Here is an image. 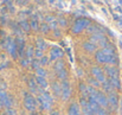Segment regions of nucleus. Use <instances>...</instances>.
<instances>
[{
	"label": "nucleus",
	"instance_id": "20e7f679",
	"mask_svg": "<svg viewBox=\"0 0 122 115\" xmlns=\"http://www.w3.org/2000/svg\"><path fill=\"white\" fill-rule=\"evenodd\" d=\"M88 25H89V21L86 20V19H78L76 23H75V25H74V27H72V31L76 33H78V32H81L82 30H84L85 27H88Z\"/></svg>",
	"mask_w": 122,
	"mask_h": 115
},
{
	"label": "nucleus",
	"instance_id": "a211bd4d",
	"mask_svg": "<svg viewBox=\"0 0 122 115\" xmlns=\"http://www.w3.org/2000/svg\"><path fill=\"white\" fill-rule=\"evenodd\" d=\"M37 77L45 78V77H46V71H45L43 68H38V69H37Z\"/></svg>",
	"mask_w": 122,
	"mask_h": 115
},
{
	"label": "nucleus",
	"instance_id": "6ab92c4d",
	"mask_svg": "<svg viewBox=\"0 0 122 115\" xmlns=\"http://www.w3.org/2000/svg\"><path fill=\"white\" fill-rule=\"evenodd\" d=\"M89 82H90L91 85H95V87H98V85H100V82H98L97 79H90Z\"/></svg>",
	"mask_w": 122,
	"mask_h": 115
},
{
	"label": "nucleus",
	"instance_id": "5701e85b",
	"mask_svg": "<svg viewBox=\"0 0 122 115\" xmlns=\"http://www.w3.org/2000/svg\"><path fill=\"white\" fill-rule=\"evenodd\" d=\"M32 52H33V49H32V47H30V49H29V53H27V56H29V57H30V56H32Z\"/></svg>",
	"mask_w": 122,
	"mask_h": 115
},
{
	"label": "nucleus",
	"instance_id": "4be33fe9",
	"mask_svg": "<svg viewBox=\"0 0 122 115\" xmlns=\"http://www.w3.org/2000/svg\"><path fill=\"white\" fill-rule=\"evenodd\" d=\"M47 61H49V59H47L46 57H43V58H41V64H47Z\"/></svg>",
	"mask_w": 122,
	"mask_h": 115
},
{
	"label": "nucleus",
	"instance_id": "4468645a",
	"mask_svg": "<svg viewBox=\"0 0 122 115\" xmlns=\"http://www.w3.org/2000/svg\"><path fill=\"white\" fill-rule=\"evenodd\" d=\"M109 83L112 84L113 88H120V81L117 77H114V78H110L109 79Z\"/></svg>",
	"mask_w": 122,
	"mask_h": 115
},
{
	"label": "nucleus",
	"instance_id": "b1692460",
	"mask_svg": "<svg viewBox=\"0 0 122 115\" xmlns=\"http://www.w3.org/2000/svg\"><path fill=\"white\" fill-rule=\"evenodd\" d=\"M78 75H80V76H82V75H83V74H82V70H78Z\"/></svg>",
	"mask_w": 122,
	"mask_h": 115
},
{
	"label": "nucleus",
	"instance_id": "ddd939ff",
	"mask_svg": "<svg viewBox=\"0 0 122 115\" xmlns=\"http://www.w3.org/2000/svg\"><path fill=\"white\" fill-rule=\"evenodd\" d=\"M108 102H109L112 106H114V107H115V106L117 105V97H116L114 94H110V95L108 96Z\"/></svg>",
	"mask_w": 122,
	"mask_h": 115
},
{
	"label": "nucleus",
	"instance_id": "f3484780",
	"mask_svg": "<svg viewBox=\"0 0 122 115\" xmlns=\"http://www.w3.org/2000/svg\"><path fill=\"white\" fill-rule=\"evenodd\" d=\"M55 69H56L57 71L64 70V62H63V61H59V62H57V63H56V65H55Z\"/></svg>",
	"mask_w": 122,
	"mask_h": 115
},
{
	"label": "nucleus",
	"instance_id": "f257e3e1",
	"mask_svg": "<svg viewBox=\"0 0 122 115\" xmlns=\"http://www.w3.org/2000/svg\"><path fill=\"white\" fill-rule=\"evenodd\" d=\"M88 90H90V99H91V101L96 102L101 108H104V107H107V106L109 105L108 97H106L102 93L96 91V90H94V89L90 88V87H88Z\"/></svg>",
	"mask_w": 122,
	"mask_h": 115
},
{
	"label": "nucleus",
	"instance_id": "39448f33",
	"mask_svg": "<svg viewBox=\"0 0 122 115\" xmlns=\"http://www.w3.org/2000/svg\"><path fill=\"white\" fill-rule=\"evenodd\" d=\"M70 94H71V89H70V84H69V82L65 79V81H63L62 82V99L65 101V100H68L69 99V96H70Z\"/></svg>",
	"mask_w": 122,
	"mask_h": 115
},
{
	"label": "nucleus",
	"instance_id": "aec40b11",
	"mask_svg": "<svg viewBox=\"0 0 122 115\" xmlns=\"http://www.w3.org/2000/svg\"><path fill=\"white\" fill-rule=\"evenodd\" d=\"M36 57L43 58V51H41V50H37V51H36Z\"/></svg>",
	"mask_w": 122,
	"mask_h": 115
},
{
	"label": "nucleus",
	"instance_id": "9b49d317",
	"mask_svg": "<svg viewBox=\"0 0 122 115\" xmlns=\"http://www.w3.org/2000/svg\"><path fill=\"white\" fill-rule=\"evenodd\" d=\"M102 52H103L104 55H107V56H109V57H114V56H115V52H114V49H113V47H109V46H107V47H104V49H102Z\"/></svg>",
	"mask_w": 122,
	"mask_h": 115
},
{
	"label": "nucleus",
	"instance_id": "6e6552de",
	"mask_svg": "<svg viewBox=\"0 0 122 115\" xmlns=\"http://www.w3.org/2000/svg\"><path fill=\"white\" fill-rule=\"evenodd\" d=\"M106 73H107V75L110 77V78H114V77H117V69L115 68V67H106Z\"/></svg>",
	"mask_w": 122,
	"mask_h": 115
},
{
	"label": "nucleus",
	"instance_id": "f03ea898",
	"mask_svg": "<svg viewBox=\"0 0 122 115\" xmlns=\"http://www.w3.org/2000/svg\"><path fill=\"white\" fill-rule=\"evenodd\" d=\"M95 56H96V61H97L98 63H110V64H116V61H117L115 56H114V57H109V56L104 55V53L102 52V50L97 51Z\"/></svg>",
	"mask_w": 122,
	"mask_h": 115
},
{
	"label": "nucleus",
	"instance_id": "1a4fd4ad",
	"mask_svg": "<svg viewBox=\"0 0 122 115\" xmlns=\"http://www.w3.org/2000/svg\"><path fill=\"white\" fill-rule=\"evenodd\" d=\"M69 115H81V109H80L78 105L72 103L69 107Z\"/></svg>",
	"mask_w": 122,
	"mask_h": 115
},
{
	"label": "nucleus",
	"instance_id": "f8f14e48",
	"mask_svg": "<svg viewBox=\"0 0 122 115\" xmlns=\"http://www.w3.org/2000/svg\"><path fill=\"white\" fill-rule=\"evenodd\" d=\"M52 90L56 95H62V85H59L57 82H55L52 84Z\"/></svg>",
	"mask_w": 122,
	"mask_h": 115
},
{
	"label": "nucleus",
	"instance_id": "412c9836",
	"mask_svg": "<svg viewBox=\"0 0 122 115\" xmlns=\"http://www.w3.org/2000/svg\"><path fill=\"white\" fill-rule=\"evenodd\" d=\"M97 115H108V113H107V112H106L103 108H101V110L97 113Z\"/></svg>",
	"mask_w": 122,
	"mask_h": 115
},
{
	"label": "nucleus",
	"instance_id": "7ed1b4c3",
	"mask_svg": "<svg viewBox=\"0 0 122 115\" xmlns=\"http://www.w3.org/2000/svg\"><path fill=\"white\" fill-rule=\"evenodd\" d=\"M91 74H92V76L95 77V79H97L100 83H106V82H107V79H106V77H104V74H103V71H102L101 68H98V67H92V68H91Z\"/></svg>",
	"mask_w": 122,
	"mask_h": 115
},
{
	"label": "nucleus",
	"instance_id": "0eeeda50",
	"mask_svg": "<svg viewBox=\"0 0 122 115\" xmlns=\"http://www.w3.org/2000/svg\"><path fill=\"white\" fill-rule=\"evenodd\" d=\"M62 56H63V51H62L61 49H58V47L51 49V51H50V57H51V59H58V58L62 57Z\"/></svg>",
	"mask_w": 122,
	"mask_h": 115
},
{
	"label": "nucleus",
	"instance_id": "423d86ee",
	"mask_svg": "<svg viewBox=\"0 0 122 115\" xmlns=\"http://www.w3.org/2000/svg\"><path fill=\"white\" fill-rule=\"evenodd\" d=\"M24 106H25V108H26L27 110H31V112L35 110V109H36V101H35L33 96L26 95L25 101H24Z\"/></svg>",
	"mask_w": 122,
	"mask_h": 115
},
{
	"label": "nucleus",
	"instance_id": "9d476101",
	"mask_svg": "<svg viewBox=\"0 0 122 115\" xmlns=\"http://www.w3.org/2000/svg\"><path fill=\"white\" fill-rule=\"evenodd\" d=\"M83 47H84L86 51H90V52H94V51L96 50V45L92 44L91 42H86V43H84V44H83Z\"/></svg>",
	"mask_w": 122,
	"mask_h": 115
},
{
	"label": "nucleus",
	"instance_id": "dca6fc26",
	"mask_svg": "<svg viewBox=\"0 0 122 115\" xmlns=\"http://www.w3.org/2000/svg\"><path fill=\"white\" fill-rule=\"evenodd\" d=\"M57 76H58L59 79L65 81V78H66V76H68V73H66L65 70H61V71H58V73H57Z\"/></svg>",
	"mask_w": 122,
	"mask_h": 115
},
{
	"label": "nucleus",
	"instance_id": "2eb2a0df",
	"mask_svg": "<svg viewBox=\"0 0 122 115\" xmlns=\"http://www.w3.org/2000/svg\"><path fill=\"white\" fill-rule=\"evenodd\" d=\"M37 83H38V85H41V88H47V83H46V79L45 78L37 77Z\"/></svg>",
	"mask_w": 122,
	"mask_h": 115
}]
</instances>
